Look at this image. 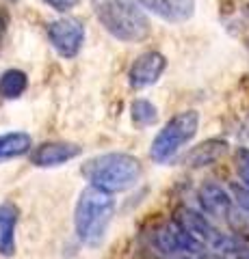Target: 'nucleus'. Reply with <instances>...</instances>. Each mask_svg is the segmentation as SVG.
Returning <instances> with one entry per match:
<instances>
[{
  "mask_svg": "<svg viewBox=\"0 0 249 259\" xmlns=\"http://www.w3.org/2000/svg\"><path fill=\"white\" fill-rule=\"evenodd\" d=\"M143 9L165 22H187L195 13V0H139Z\"/></svg>",
  "mask_w": 249,
  "mask_h": 259,
  "instance_id": "obj_9",
  "label": "nucleus"
},
{
  "mask_svg": "<svg viewBox=\"0 0 249 259\" xmlns=\"http://www.w3.org/2000/svg\"><path fill=\"white\" fill-rule=\"evenodd\" d=\"M13 3H18V0H13Z\"/></svg>",
  "mask_w": 249,
  "mask_h": 259,
  "instance_id": "obj_19",
  "label": "nucleus"
},
{
  "mask_svg": "<svg viewBox=\"0 0 249 259\" xmlns=\"http://www.w3.org/2000/svg\"><path fill=\"white\" fill-rule=\"evenodd\" d=\"M100 24L119 41L136 44L150 35V20L139 0H91Z\"/></svg>",
  "mask_w": 249,
  "mask_h": 259,
  "instance_id": "obj_1",
  "label": "nucleus"
},
{
  "mask_svg": "<svg viewBox=\"0 0 249 259\" xmlns=\"http://www.w3.org/2000/svg\"><path fill=\"white\" fill-rule=\"evenodd\" d=\"M80 151H83V147H78L74 143H44L30 153V162L39 168L61 166L80 156Z\"/></svg>",
  "mask_w": 249,
  "mask_h": 259,
  "instance_id": "obj_8",
  "label": "nucleus"
},
{
  "mask_svg": "<svg viewBox=\"0 0 249 259\" xmlns=\"http://www.w3.org/2000/svg\"><path fill=\"white\" fill-rule=\"evenodd\" d=\"M46 5H50L54 11H61V13H67L72 11L74 7L80 3V0H44Z\"/></svg>",
  "mask_w": 249,
  "mask_h": 259,
  "instance_id": "obj_16",
  "label": "nucleus"
},
{
  "mask_svg": "<svg viewBox=\"0 0 249 259\" xmlns=\"http://www.w3.org/2000/svg\"><path fill=\"white\" fill-rule=\"evenodd\" d=\"M240 175H243V182L249 188V153L243 156V162H240Z\"/></svg>",
  "mask_w": 249,
  "mask_h": 259,
  "instance_id": "obj_18",
  "label": "nucleus"
},
{
  "mask_svg": "<svg viewBox=\"0 0 249 259\" xmlns=\"http://www.w3.org/2000/svg\"><path fill=\"white\" fill-rule=\"evenodd\" d=\"M141 162L130 153H102L83 164L85 180L106 192L132 188L141 180Z\"/></svg>",
  "mask_w": 249,
  "mask_h": 259,
  "instance_id": "obj_3",
  "label": "nucleus"
},
{
  "mask_svg": "<svg viewBox=\"0 0 249 259\" xmlns=\"http://www.w3.org/2000/svg\"><path fill=\"white\" fill-rule=\"evenodd\" d=\"M15 227H18V207L13 203L0 205V255L11 257L15 253Z\"/></svg>",
  "mask_w": 249,
  "mask_h": 259,
  "instance_id": "obj_11",
  "label": "nucleus"
},
{
  "mask_svg": "<svg viewBox=\"0 0 249 259\" xmlns=\"http://www.w3.org/2000/svg\"><path fill=\"white\" fill-rule=\"evenodd\" d=\"M48 39H50V44L59 56L74 59L83 50V44H85V24L74 18L54 20L48 26Z\"/></svg>",
  "mask_w": 249,
  "mask_h": 259,
  "instance_id": "obj_6",
  "label": "nucleus"
},
{
  "mask_svg": "<svg viewBox=\"0 0 249 259\" xmlns=\"http://www.w3.org/2000/svg\"><path fill=\"white\" fill-rule=\"evenodd\" d=\"M130 110H132V121H134L136 125H141V127L154 125L156 119H158L156 106L152 102H148V100H134Z\"/></svg>",
  "mask_w": 249,
  "mask_h": 259,
  "instance_id": "obj_14",
  "label": "nucleus"
},
{
  "mask_svg": "<svg viewBox=\"0 0 249 259\" xmlns=\"http://www.w3.org/2000/svg\"><path fill=\"white\" fill-rule=\"evenodd\" d=\"M226 147H228V143H226V141H208V143L199 145V147H197L195 151H193L191 160L195 162L197 166L208 164V162H212V160L219 158L221 153L226 151Z\"/></svg>",
  "mask_w": 249,
  "mask_h": 259,
  "instance_id": "obj_15",
  "label": "nucleus"
},
{
  "mask_svg": "<svg viewBox=\"0 0 249 259\" xmlns=\"http://www.w3.org/2000/svg\"><path fill=\"white\" fill-rule=\"evenodd\" d=\"M28 87V78L22 69H7L0 76V95L7 100H15L20 97Z\"/></svg>",
  "mask_w": 249,
  "mask_h": 259,
  "instance_id": "obj_13",
  "label": "nucleus"
},
{
  "mask_svg": "<svg viewBox=\"0 0 249 259\" xmlns=\"http://www.w3.org/2000/svg\"><path fill=\"white\" fill-rule=\"evenodd\" d=\"M33 147V139L26 132H9L0 134V162L20 158Z\"/></svg>",
  "mask_w": 249,
  "mask_h": 259,
  "instance_id": "obj_12",
  "label": "nucleus"
},
{
  "mask_svg": "<svg viewBox=\"0 0 249 259\" xmlns=\"http://www.w3.org/2000/svg\"><path fill=\"white\" fill-rule=\"evenodd\" d=\"M236 201H238V205H240V209L249 216V188L245 186V188H240L238 192H236Z\"/></svg>",
  "mask_w": 249,
  "mask_h": 259,
  "instance_id": "obj_17",
  "label": "nucleus"
},
{
  "mask_svg": "<svg viewBox=\"0 0 249 259\" xmlns=\"http://www.w3.org/2000/svg\"><path fill=\"white\" fill-rule=\"evenodd\" d=\"M197 130H199V112L195 110L178 112L156 134V139L150 147L152 160L158 162V164H165V162L173 160L184 145L195 139Z\"/></svg>",
  "mask_w": 249,
  "mask_h": 259,
  "instance_id": "obj_4",
  "label": "nucleus"
},
{
  "mask_svg": "<svg viewBox=\"0 0 249 259\" xmlns=\"http://www.w3.org/2000/svg\"><path fill=\"white\" fill-rule=\"evenodd\" d=\"M165 69H167V59L160 52H156V50L143 52L134 59L132 67H130V74H128L130 87L146 89V87L156 84L160 80V76L165 74Z\"/></svg>",
  "mask_w": 249,
  "mask_h": 259,
  "instance_id": "obj_7",
  "label": "nucleus"
},
{
  "mask_svg": "<svg viewBox=\"0 0 249 259\" xmlns=\"http://www.w3.org/2000/svg\"><path fill=\"white\" fill-rule=\"evenodd\" d=\"M158 246L163 253L182 259H204V244L184 229L180 223H169L158 231Z\"/></svg>",
  "mask_w": 249,
  "mask_h": 259,
  "instance_id": "obj_5",
  "label": "nucleus"
},
{
  "mask_svg": "<svg viewBox=\"0 0 249 259\" xmlns=\"http://www.w3.org/2000/svg\"><path fill=\"white\" fill-rule=\"evenodd\" d=\"M199 203H202L204 212L217 216V218H228L232 214V201L230 192L219 184H204L199 188Z\"/></svg>",
  "mask_w": 249,
  "mask_h": 259,
  "instance_id": "obj_10",
  "label": "nucleus"
},
{
  "mask_svg": "<svg viewBox=\"0 0 249 259\" xmlns=\"http://www.w3.org/2000/svg\"><path fill=\"white\" fill-rule=\"evenodd\" d=\"M115 201L111 192L89 186L80 192L76 212H74V227L78 240L87 246H98L109 231V225L113 221Z\"/></svg>",
  "mask_w": 249,
  "mask_h": 259,
  "instance_id": "obj_2",
  "label": "nucleus"
}]
</instances>
